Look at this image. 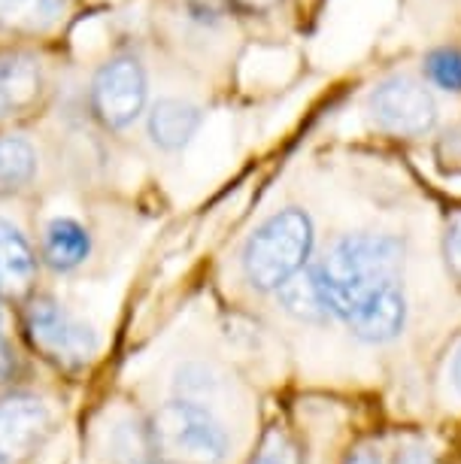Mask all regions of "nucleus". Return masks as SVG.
I'll list each match as a JSON object with an SVG mask.
<instances>
[{
	"label": "nucleus",
	"instance_id": "nucleus-19",
	"mask_svg": "<svg viewBox=\"0 0 461 464\" xmlns=\"http://www.w3.org/2000/svg\"><path fill=\"white\" fill-rule=\"evenodd\" d=\"M246 464H301V452L285 434L271 431Z\"/></svg>",
	"mask_w": 461,
	"mask_h": 464
},
{
	"label": "nucleus",
	"instance_id": "nucleus-23",
	"mask_svg": "<svg viewBox=\"0 0 461 464\" xmlns=\"http://www.w3.org/2000/svg\"><path fill=\"white\" fill-rule=\"evenodd\" d=\"M15 328H19V322L13 316V304L0 301V334H15Z\"/></svg>",
	"mask_w": 461,
	"mask_h": 464
},
{
	"label": "nucleus",
	"instance_id": "nucleus-9",
	"mask_svg": "<svg viewBox=\"0 0 461 464\" xmlns=\"http://www.w3.org/2000/svg\"><path fill=\"white\" fill-rule=\"evenodd\" d=\"M82 464H161L146 410L128 398L103 401L85 425Z\"/></svg>",
	"mask_w": 461,
	"mask_h": 464
},
{
	"label": "nucleus",
	"instance_id": "nucleus-12",
	"mask_svg": "<svg viewBox=\"0 0 461 464\" xmlns=\"http://www.w3.org/2000/svg\"><path fill=\"white\" fill-rule=\"evenodd\" d=\"M76 0H0V46H43L61 37Z\"/></svg>",
	"mask_w": 461,
	"mask_h": 464
},
{
	"label": "nucleus",
	"instance_id": "nucleus-2",
	"mask_svg": "<svg viewBox=\"0 0 461 464\" xmlns=\"http://www.w3.org/2000/svg\"><path fill=\"white\" fill-rule=\"evenodd\" d=\"M312 267L325 288L331 316L350 325L364 306L401 288L404 246L389 234H350Z\"/></svg>",
	"mask_w": 461,
	"mask_h": 464
},
{
	"label": "nucleus",
	"instance_id": "nucleus-5",
	"mask_svg": "<svg viewBox=\"0 0 461 464\" xmlns=\"http://www.w3.org/2000/svg\"><path fill=\"white\" fill-rule=\"evenodd\" d=\"M316 227L298 207L267 216L240 249V276L252 292L276 295L310 265Z\"/></svg>",
	"mask_w": 461,
	"mask_h": 464
},
{
	"label": "nucleus",
	"instance_id": "nucleus-3",
	"mask_svg": "<svg viewBox=\"0 0 461 464\" xmlns=\"http://www.w3.org/2000/svg\"><path fill=\"white\" fill-rule=\"evenodd\" d=\"M15 310L22 337L55 371L85 373L101 362L107 349L101 322L73 295L55 288V283H46Z\"/></svg>",
	"mask_w": 461,
	"mask_h": 464
},
{
	"label": "nucleus",
	"instance_id": "nucleus-20",
	"mask_svg": "<svg viewBox=\"0 0 461 464\" xmlns=\"http://www.w3.org/2000/svg\"><path fill=\"white\" fill-rule=\"evenodd\" d=\"M443 252H447V265L452 267V274L461 279V213L452 216L447 237H443Z\"/></svg>",
	"mask_w": 461,
	"mask_h": 464
},
{
	"label": "nucleus",
	"instance_id": "nucleus-11",
	"mask_svg": "<svg viewBox=\"0 0 461 464\" xmlns=\"http://www.w3.org/2000/svg\"><path fill=\"white\" fill-rule=\"evenodd\" d=\"M370 116L391 134L419 137L437 125V103L425 85L407 80V76H391L373 89Z\"/></svg>",
	"mask_w": 461,
	"mask_h": 464
},
{
	"label": "nucleus",
	"instance_id": "nucleus-1",
	"mask_svg": "<svg viewBox=\"0 0 461 464\" xmlns=\"http://www.w3.org/2000/svg\"><path fill=\"white\" fill-rule=\"evenodd\" d=\"M34 222L46 283H85L110 267V216L85 204L82 191L34 200Z\"/></svg>",
	"mask_w": 461,
	"mask_h": 464
},
{
	"label": "nucleus",
	"instance_id": "nucleus-16",
	"mask_svg": "<svg viewBox=\"0 0 461 464\" xmlns=\"http://www.w3.org/2000/svg\"><path fill=\"white\" fill-rule=\"evenodd\" d=\"M404 322H407V297L404 288H398V292L382 295L379 301L364 306L346 328L359 340H364V343H389V340L401 334Z\"/></svg>",
	"mask_w": 461,
	"mask_h": 464
},
{
	"label": "nucleus",
	"instance_id": "nucleus-7",
	"mask_svg": "<svg viewBox=\"0 0 461 464\" xmlns=\"http://www.w3.org/2000/svg\"><path fill=\"white\" fill-rule=\"evenodd\" d=\"M64 401L55 392L22 382L0 395V464L37 461L61 437Z\"/></svg>",
	"mask_w": 461,
	"mask_h": 464
},
{
	"label": "nucleus",
	"instance_id": "nucleus-15",
	"mask_svg": "<svg viewBox=\"0 0 461 464\" xmlns=\"http://www.w3.org/2000/svg\"><path fill=\"white\" fill-rule=\"evenodd\" d=\"M285 316H292L294 322H307V325H328L331 316V306H328L325 288L319 283L316 267L307 265L298 276H292L280 292H276Z\"/></svg>",
	"mask_w": 461,
	"mask_h": 464
},
{
	"label": "nucleus",
	"instance_id": "nucleus-13",
	"mask_svg": "<svg viewBox=\"0 0 461 464\" xmlns=\"http://www.w3.org/2000/svg\"><path fill=\"white\" fill-rule=\"evenodd\" d=\"M204 125L201 103L182 98V94H161L149 103L143 119V134L155 152L179 155Z\"/></svg>",
	"mask_w": 461,
	"mask_h": 464
},
{
	"label": "nucleus",
	"instance_id": "nucleus-8",
	"mask_svg": "<svg viewBox=\"0 0 461 464\" xmlns=\"http://www.w3.org/2000/svg\"><path fill=\"white\" fill-rule=\"evenodd\" d=\"M61 70L43 46H0V128L31 125L46 116Z\"/></svg>",
	"mask_w": 461,
	"mask_h": 464
},
{
	"label": "nucleus",
	"instance_id": "nucleus-17",
	"mask_svg": "<svg viewBox=\"0 0 461 464\" xmlns=\"http://www.w3.org/2000/svg\"><path fill=\"white\" fill-rule=\"evenodd\" d=\"M425 73L443 92H461V49H434L425 58Z\"/></svg>",
	"mask_w": 461,
	"mask_h": 464
},
{
	"label": "nucleus",
	"instance_id": "nucleus-6",
	"mask_svg": "<svg viewBox=\"0 0 461 464\" xmlns=\"http://www.w3.org/2000/svg\"><path fill=\"white\" fill-rule=\"evenodd\" d=\"M146 419L161 464H225L234 437L219 410L179 398L146 404Z\"/></svg>",
	"mask_w": 461,
	"mask_h": 464
},
{
	"label": "nucleus",
	"instance_id": "nucleus-18",
	"mask_svg": "<svg viewBox=\"0 0 461 464\" xmlns=\"http://www.w3.org/2000/svg\"><path fill=\"white\" fill-rule=\"evenodd\" d=\"M24 382V353L15 334H0V395Z\"/></svg>",
	"mask_w": 461,
	"mask_h": 464
},
{
	"label": "nucleus",
	"instance_id": "nucleus-25",
	"mask_svg": "<svg viewBox=\"0 0 461 464\" xmlns=\"http://www.w3.org/2000/svg\"><path fill=\"white\" fill-rule=\"evenodd\" d=\"M449 380H452V389L458 392V398H461V343L458 349L452 353V362H449Z\"/></svg>",
	"mask_w": 461,
	"mask_h": 464
},
{
	"label": "nucleus",
	"instance_id": "nucleus-21",
	"mask_svg": "<svg viewBox=\"0 0 461 464\" xmlns=\"http://www.w3.org/2000/svg\"><path fill=\"white\" fill-rule=\"evenodd\" d=\"M395 464H440V461H437V455L428 450V446L410 443V446H404V450L398 452Z\"/></svg>",
	"mask_w": 461,
	"mask_h": 464
},
{
	"label": "nucleus",
	"instance_id": "nucleus-10",
	"mask_svg": "<svg viewBox=\"0 0 461 464\" xmlns=\"http://www.w3.org/2000/svg\"><path fill=\"white\" fill-rule=\"evenodd\" d=\"M43 285L34 200H0V301L19 306Z\"/></svg>",
	"mask_w": 461,
	"mask_h": 464
},
{
	"label": "nucleus",
	"instance_id": "nucleus-22",
	"mask_svg": "<svg viewBox=\"0 0 461 464\" xmlns=\"http://www.w3.org/2000/svg\"><path fill=\"white\" fill-rule=\"evenodd\" d=\"M231 10L249 13V15H261V13H271L280 6V0H228Z\"/></svg>",
	"mask_w": 461,
	"mask_h": 464
},
{
	"label": "nucleus",
	"instance_id": "nucleus-24",
	"mask_svg": "<svg viewBox=\"0 0 461 464\" xmlns=\"http://www.w3.org/2000/svg\"><path fill=\"white\" fill-rule=\"evenodd\" d=\"M343 464H382V459H379V452H373L364 446V450H355V452L346 455Z\"/></svg>",
	"mask_w": 461,
	"mask_h": 464
},
{
	"label": "nucleus",
	"instance_id": "nucleus-14",
	"mask_svg": "<svg viewBox=\"0 0 461 464\" xmlns=\"http://www.w3.org/2000/svg\"><path fill=\"white\" fill-rule=\"evenodd\" d=\"M168 380H170L168 398L191 401V404H204L213 410H216V401H219L231 385V376L206 355L179 358V362L170 367Z\"/></svg>",
	"mask_w": 461,
	"mask_h": 464
},
{
	"label": "nucleus",
	"instance_id": "nucleus-4",
	"mask_svg": "<svg viewBox=\"0 0 461 464\" xmlns=\"http://www.w3.org/2000/svg\"><path fill=\"white\" fill-rule=\"evenodd\" d=\"M80 101L85 119L107 143L143 125L152 103V76L140 49L119 46L94 61L80 85Z\"/></svg>",
	"mask_w": 461,
	"mask_h": 464
}]
</instances>
